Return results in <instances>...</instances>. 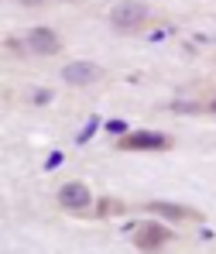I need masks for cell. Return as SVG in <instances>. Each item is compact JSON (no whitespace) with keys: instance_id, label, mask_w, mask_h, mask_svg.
I'll return each mask as SVG.
<instances>
[{"instance_id":"obj_6","label":"cell","mask_w":216,"mask_h":254,"mask_svg":"<svg viewBox=\"0 0 216 254\" xmlns=\"http://www.w3.org/2000/svg\"><path fill=\"white\" fill-rule=\"evenodd\" d=\"M24 45H28L35 55H58V52H62L58 35H55L52 28H31L28 38H24Z\"/></svg>"},{"instance_id":"obj_7","label":"cell","mask_w":216,"mask_h":254,"mask_svg":"<svg viewBox=\"0 0 216 254\" xmlns=\"http://www.w3.org/2000/svg\"><path fill=\"white\" fill-rule=\"evenodd\" d=\"M148 210H155L158 216H168V220H203L199 210L178 206V203H168V199H155V203H148Z\"/></svg>"},{"instance_id":"obj_13","label":"cell","mask_w":216,"mask_h":254,"mask_svg":"<svg viewBox=\"0 0 216 254\" xmlns=\"http://www.w3.org/2000/svg\"><path fill=\"white\" fill-rule=\"evenodd\" d=\"M172 110H178V114H196L199 107L196 103H172Z\"/></svg>"},{"instance_id":"obj_1","label":"cell","mask_w":216,"mask_h":254,"mask_svg":"<svg viewBox=\"0 0 216 254\" xmlns=\"http://www.w3.org/2000/svg\"><path fill=\"white\" fill-rule=\"evenodd\" d=\"M151 21V7L144 0H120L110 7V24L117 31H141Z\"/></svg>"},{"instance_id":"obj_2","label":"cell","mask_w":216,"mask_h":254,"mask_svg":"<svg viewBox=\"0 0 216 254\" xmlns=\"http://www.w3.org/2000/svg\"><path fill=\"white\" fill-rule=\"evenodd\" d=\"M172 144V137L158 130H130L124 137H117V151H168Z\"/></svg>"},{"instance_id":"obj_10","label":"cell","mask_w":216,"mask_h":254,"mask_svg":"<svg viewBox=\"0 0 216 254\" xmlns=\"http://www.w3.org/2000/svg\"><path fill=\"white\" fill-rule=\"evenodd\" d=\"M107 130H110V134H117V137H124V134H130V127H127V121H107Z\"/></svg>"},{"instance_id":"obj_8","label":"cell","mask_w":216,"mask_h":254,"mask_svg":"<svg viewBox=\"0 0 216 254\" xmlns=\"http://www.w3.org/2000/svg\"><path fill=\"white\" fill-rule=\"evenodd\" d=\"M96 130H100V117H89L86 127H83V130L76 134V144H86V141L93 137V134H96Z\"/></svg>"},{"instance_id":"obj_15","label":"cell","mask_w":216,"mask_h":254,"mask_svg":"<svg viewBox=\"0 0 216 254\" xmlns=\"http://www.w3.org/2000/svg\"><path fill=\"white\" fill-rule=\"evenodd\" d=\"M210 114H216V100H213V103H210Z\"/></svg>"},{"instance_id":"obj_9","label":"cell","mask_w":216,"mask_h":254,"mask_svg":"<svg viewBox=\"0 0 216 254\" xmlns=\"http://www.w3.org/2000/svg\"><path fill=\"white\" fill-rule=\"evenodd\" d=\"M100 216H117V213H124V203H117V199H100Z\"/></svg>"},{"instance_id":"obj_4","label":"cell","mask_w":216,"mask_h":254,"mask_svg":"<svg viewBox=\"0 0 216 254\" xmlns=\"http://www.w3.org/2000/svg\"><path fill=\"white\" fill-rule=\"evenodd\" d=\"M89 203H93V196H89L86 182H65V186L58 189V206H62V210L83 213V210H89Z\"/></svg>"},{"instance_id":"obj_11","label":"cell","mask_w":216,"mask_h":254,"mask_svg":"<svg viewBox=\"0 0 216 254\" xmlns=\"http://www.w3.org/2000/svg\"><path fill=\"white\" fill-rule=\"evenodd\" d=\"M31 96H35V103H38V107H45V103H52V89H35Z\"/></svg>"},{"instance_id":"obj_5","label":"cell","mask_w":216,"mask_h":254,"mask_svg":"<svg viewBox=\"0 0 216 254\" xmlns=\"http://www.w3.org/2000/svg\"><path fill=\"white\" fill-rule=\"evenodd\" d=\"M96 79H103V65L86 62V59L69 62V65L62 69V83H69V86H89V83H96Z\"/></svg>"},{"instance_id":"obj_3","label":"cell","mask_w":216,"mask_h":254,"mask_svg":"<svg viewBox=\"0 0 216 254\" xmlns=\"http://www.w3.org/2000/svg\"><path fill=\"white\" fill-rule=\"evenodd\" d=\"M134 248L144 254H158L168 241H172V230L168 227H162V223H155V220H144V223H137L134 227Z\"/></svg>"},{"instance_id":"obj_12","label":"cell","mask_w":216,"mask_h":254,"mask_svg":"<svg viewBox=\"0 0 216 254\" xmlns=\"http://www.w3.org/2000/svg\"><path fill=\"white\" fill-rule=\"evenodd\" d=\"M62 162H65V155H62V151H52V158H48V162H45V169L52 172V169H58V165H62Z\"/></svg>"},{"instance_id":"obj_14","label":"cell","mask_w":216,"mask_h":254,"mask_svg":"<svg viewBox=\"0 0 216 254\" xmlns=\"http://www.w3.org/2000/svg\"><path fill=\"white\" fill-rule=\"evenodd\" d=\"M21 3H45V0H21Z\"/></svg>"}]
</instances>
